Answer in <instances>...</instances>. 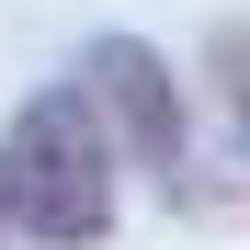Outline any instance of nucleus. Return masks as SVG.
<instances>
[{
	"label": "nucleus",
	"instance_id": "obj_2",
	"mask_svg": "<svg viewBox=\"0 0 250 250\" xmlns=\"http://www.w3.org/2000/svg\"><path fill=\"white\" fill-rule=\"evenodd\" d=\"M80 91H91L103 114V137L125 159H148V171H182V137H193V114H182V80L159 46H137V34H103L91 57H80Z\"/></svg>",
	"mask_w": 250,
	"mask_h": 250
},
{
	"label": "nucleus",
	"instance_id": "obj_3",
	"mask_svg": "<svg viewBox=\"0 0 250 250\" xmlns=\"http://www.w3.org/2000/svg\"><path fill=\"white\" fill-rule=\"evenodd\" d=\"M205 68H216V91H228V114L250 125V23H216V34H205Z\"/></svg>",
	"mask_w": 250,
	"mask_h": 250
},
{
	"label": "nucleus",
	"instance_id": "obj_4",
	"mask_svg": "<svg viewBox=\"0 0 250 250\" xmlns=\"http://www.w3.org/2000/svg\"><path fill=\"white\" fill-rule=\"evenodd\" d=\"M0 228H12V216H0Z\"/></svg>",
	"mask_w": 250,
	"mask_h": 250
},
{
	"label": "nucleus",
	"instance_id": "obj_1",
	"mask_svg": "<svg viewBox=\"0 0 250 250\" xmlns=\"http://www.w3.org/2000/svg\"><path fill=\"white\" fill-rule=\"evenodd\" d=\"M0 216L23 239H46V250L114 239V137H103V114H91L80 80L34 91L12 114V137H0Z\"/></svg>",
	"mask_w": 250,
	"mask_h": 250
}]
</instances>
